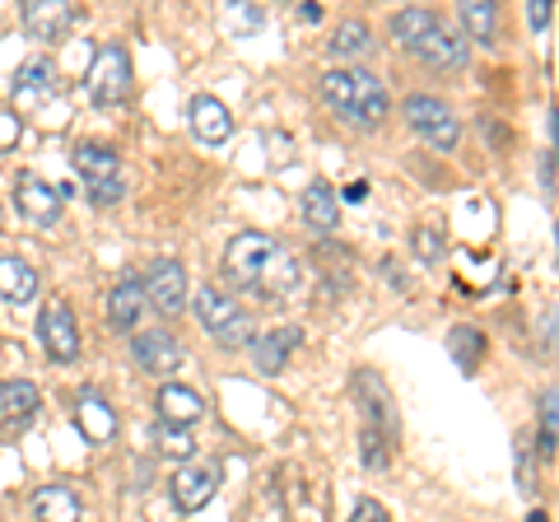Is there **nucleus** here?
<instances>
[{"mask_svg":"<svg viewBox=\"0 0 559 522\" xmlns=\"http://www.w3.org/2000/svg\"><path fill=\"white\" fill-rule=\"evenodd\" d=\"M70 164L84 178V197L94 205H117L127 197V173H121V159L108 145H75Z\"/></svg>","mask_w":559,"mask_h":522,"instance_id":"nucleus-4","label":"nucleus"},{"mask_svg":"<svg viewBox=\"0 0 559 522\" xmlns=\"http://www.w3.org/2000/svg\"><path fill=\"white\" fill-rule=\"evenodd\" d=\"M135 364L145 373H173L182 364V345L173 332H140L135 336Z\"/></svg>","mask_w":559,"mask_h":522,"instance_id":"nucleus-16","label":"nucleus"},{"mask_svg":"<svg viewBox=\"0 0 559 522\" xmlns=\"http://www.w3.org/2000/svg\"><path fill=\"white\" fill-rule=\"evenodd\" d=\"M448 355L457 359L462 373H476L480 355H485V332H480V327H452V332H448Z\"/></svg>","mask_w":559,"mask_h":522,"instance_id":"nucleus-27","label":"nucleus"},{"mask_svg":"<svg viewBox=\"0 0 559 522\" xmlns=\"http://www.w3.org/2000/svg\"><path fill=\"white\" fill-rule=\"evenodd\" d=\"M355 406H359V415H364V425L369 429H382L388 439H396V402H392L388 382H382L373 369L355 373Z\"/></svg>","mask_w":559,"mask_h":522,"instance_id":"nucleus-9","label":"nucleus"},{"mask_svg":"<svg viewBox=\"0 0 559 522\" xmlns=\"http://www.w3.org/2000/svg\"><path fill=\"white\" fill-rule=\"evenodd\" d=\"M345 201H355V205H359V201H369V182H364V178H359V182H349V187H345Z\"/></svg>","mask_w":559,"mask_h":522,"instance_id":"nucleus-35","label":"nucleus"},{"mask_svg":"<svg viewBox=\"0 0 559 522\" xmlns=\"http://www.w3.org/2000/svg\"><path fill=\"white\" fill-rule=\"evenodd\" d=\"M322 98L349 121V127H364V131H373L378 121L388 117V90H382V80L373 71H359V66H349V71H326Z\"/></svg>","mask_w":559,"mask_h":522,"instance_id":"nucleus-2","label":"nucleus"},{"mask_svg":"<svg viewBox=\"0 0 559 522\" xmlns=\"http://www.w3.org/2000/svg\"><path fill=\"white\" fill-rule=\"evenodd\" d=\"M439 24H443V20H439V14H433L429 5H406V10L392 14V38H396L401 47H415L429 28H439Z\"/></svg>","mask_w":559,"mask_h":522,"instance_id":"nucleus-26","label":"nucleus"},{"mask_svg":"<svg viewBox=\"0 0 559 522\" xmlns=\"http://www.w3.org/2000/svg\"><path fill=\"white\" fill-rule=\"evenodd\" d=\"M299 14H304V20H308V24H318V20H322V5H304Z\"/></svg>","mask_w":559,"mask_h":522,"instance_id":"nucleus-36","label":"nucleus"},{"mask_svg":"<svg viewBox=\"0 0 559 522\" xmlns=\"http://www.w3.org/2000/svg\"><path fill=\"white\" fill-rule=\"evenodd\" d=\"M411 248H415V257L425 261V266L443 261V229H433V224H419V229L411 234Z\"/></svg>","mask_w":559,"mask_h":522,"instance_id":"nucleus-30","label":"nucleus"},{"mask_svg":"<svg viewBox=\"0 0 559 522\" xmlns=\"http://www.w3.org/2000/svg\"><path fill=\"white\" fill-rule=\"evenodd\" d=\"M84 90L98 108H117L121 98L131 94V57L121 43H103L90 61V75H84Z\"/></svg>","mask_w":559,"mask_h":522,"instance_id":"nucleus-5","label":"nucleus"},{"mask_svg":"<svg viewBox=\"0 0 559 522\" xmlns=\"http://www.w3.org/2000/svg\"><path fill=\"white\" fill-rule=\"evenodd\" d=\"M555 234H559V229H555Z\"/></svg>","mask_w":559,"mask_h":522,"instance_id":"nucleus-39","label":"nucleus"},{"mask_svg":"<svg viewBox=\"0 0 559 522\" xmlns=\"http://www.w3.org/2000/svg\"><path fill=\"white\" fill-rule=\"evenodd\" d=\"M154 443H159L173 462H187L191 452H197V443H191V434H187V429H178V425H159V429H154Z\"/></svg>","mask_w":559,"mask_h":522,"instance_id":"nucleus-29","label":"nucleus"},{"mask_svg":"<svg viewBox=\"0 0 559 522\" xmlns=\"http://www.w3.org/2000/svg\"><path fill=\"white\" fill-rule=\"evenodd\" d=\"M550 131H555V145H559V112H550Z\"/></svg>","mask_w":559,"mask_h":522,"instance_id":"nucleus-37","label":"nucleus"},{"mask_svg":"<svg viewBox=\"0 0 559 522\" xmlns=\"http://www.w3.org/2000/svg\"><path fill=\"white\" fill-rule=\"evenodd\" d=\"M20 20L38 43H61L70 24H75V5H66V0H28Z\"/></svg>","mask_w":559,"mask_h":522,"instance_id":"nucleus-12","label":"nucleus"},{"mask_svg":"<svg viewBox=\"0 0 559 522\" xmlns=\"http://www.w3.org/2000/svg\"><path fill=\"white\" fill-rule=\"evenodd\" d=\"M140 289H145V304H154L164 318L187 308V271L178 266V261H150L145 285Z\"/></svg>","mask_w":559,"mask_h":522,"instance_id":"nucleus-10","label":"nucleus"},{"mask_svg":"<svg viewBox=\"0 0 559 522\" xmlns=\"http://www.w3.org/2000/svg\"><path fill=\"white\" fill-rule=\"evenodd\" d=\"M349 522H392V513L382 509L378 499H359V503H355V513H349Z\"/></svg>","mask_w":559,"mask_h":522,"instance_id":"nucleus-33","label":"nucleus"},{"mask_svg":"<svg viewBox=\"0 0 559 522\" xmlns=\"http://www.w3.org/2000/svg\"><path fill=\"white\" fill-rule=\"evenodd\" d=\"M191 308H197V322L219 345H252V318H248V308H242L234 294H224L219 285H201L197 289V304H191Z\"/></svg>","mask_w":559,"mask_h":522,"instance_id":"nucleus-3","label":"nucleus"},{"mask_svg":"<svg viewBox=\"0 0 559 522\" xmlns=\"http://www.w3.org/2000/svg\"><path fill=\"white\" fill-rule=\"evenodd\" d=\"M57 66H51L47 57H28L24 66H20V75H14V103L20 108H38V103H47V98H57Z\"/></svg>","mask_w":559,"mask_h":522,"instance_id":"nucleus-15","label":"nucleus"},{"mask_svg":"<svg viewBox=\"0 0 559 522\" xmlns=\"http://www.w3.org/2000/svg\"><path fill=\"white\" fill-rule=\"evenodd\" d=\"M187 117H191V135H197L201 145H224L234 135V117H229V108H224L215 94H197V98H191Z\"/></svg>","mask_w":559,"mask_h":522,"instance_id":"nucleus-14","label":"nucleus"},{"mask_svg":"<svg viewBox=\"0 0 559 522\" xmlns=\"http://www.w3.org/2000/svg\"><path fill=\"white\" fill-rule=\"evenodd\" d=\"M294 341H299V332H294V327H285V332H271V336L252 341L257 369H261V373H280V369H285V359H289V351H294Z\"/></svg>","mask_w":559,"mask_h":522,"instance_id":"nucleus-28","label":"nucleus"},{"mask_svg":"<svg viewBox=\"0 0 559 522\" xmlns=\"http://www.w3.org/2000/svg\"><path fill=\"white\" fill-rule=\"evenodd\" d=\"M159 411H164V425H197L201 415H205V402H201V392H191L182 388V382H164L159 388Z\"/></svg>","mask_w":559,"mask_h":522,"instance_id":"nucleus-17","label":"nucleus"},{"mask_svg":"<svg viewBox=\"0 0 559 522\" xmlns=\"http://www.w3.org/2000/svg\"><path fill=\"white\" fill-rule=\"evenodd\" d=\"M540 439H550V443H559V388H546L540 392Z\"/></svg>","mask_w":559,"mask_h":522,"instance_id":"nucleus-31","label":"nucleus"},{"mask_svg":"<svg viewBox=\"0 0 559 522\" xmlns=\"http://www.w3.org/2000/svg\"><path fill=\"white\" fill-rule=\"evenodd\" d=\"M20 135H24V117L10 112V108H0V154L20 145Z\"/></svg>","mask_w":559,"mask_h":522,"instance_id":"nucleus-32","label":"nucleus"},{"mask_svg":"<svg viewBox=\"0 0 559 522\" xmlns=\"http://www.w3.org/2000/svg\"><path fill=\"white\" fill-rule=\"evenodd\" d=\"M299 211H304V220H308V229H318V234H331V229H336V220H341V205H336V197H331L326 182H312V187L304 191Z\"/></svg>","mask_w":559,"mask_h":522,"instance_id":"nucleus-22","label":"nucleus"},{"mask_svg":"<svg viewBox=\"0 0 559 522\" xmlns=\"http://www.w3.org/2000/svg\"><path fill=\"white\" fill-rule=\"evenodd\" d=\"M140 308H145V289H140L135 281H121L108 294V322L117 327V332H131V327L140 322Z\"/></svg>","mask_w":559,"mask_h":522,"instance_id":"nucleus-24","label":"nucleus"},{"mask_svg":"<svg viewBox=\"0 0 559 522\" xmlns=\"http://www.w3.org/2000/svg\"><path fill=\"white\" fill-rule=\"evenodd\" d=\"M38 294V271L24 257H0V299L5 304H28Z\"/></svg>","mask_w":559,"mask_h":522,"instance_id":"nucleus-18","label":"nucleus"},{"mask_svg":"<svg viewBox=\"0 0 559 522\" xmlns=\"http://www.w3.org/2000/svg\"><path fill=\"white\" fill-rule=\"evenodd\" d=\"M224 271L229 281L248 294H261V299H280L299 285V261H294L289 248H280L271 234H238L224 248Z\"/></svg>","mask_w":559,"mask_h":522,"instance_id":"nucleus-1","label":"nucleus"},{"mask_svg":"<svg viewBox=\"0 0 559 522\" xmlns=\"http://www.w3.org/2000/svg\"><path fill=\"white\" fill-rule=\"evenodd\" d=\"M38 411V388L28 378H5L0 382V420L5 425H24Z\"/></svg>","mask_w":559,"mask_h":522,"instance_id":"nucleus-20","label":"nucleus"},{"mask_svg":"<svg viewBox=\"0 0 559 522\" xmlns=\"http://www.w3.org/2000/svg\"><path fill=\"white\" fill-rule=\"evenodd\" d=\"M411 51H415V57L425 61V66H433V71H462V66H466V57H471V47H466V33L448 28V24L429 28L425 38H419Z\"/></svg>","mask_w":559,"mask_h":522,"instance_id":"nucleus-11","label":"nucleus"},{"mask_svg":"<svg viewBox=\"0 0 559 522\" xmlns=\"http://www.w3.org/2000/svg\"><path fill=\"white\" fill-rule=\"evenodd\" d=\"M173 503H178L182 513H197V509H205L210 499H215V490H219V472L215 466H201V462H187L178 476H173Z\"/></svg>","mask_w":559,"mask_h":522,"instance_id":"nucleus-13","label":"nucleus"},{"mask_svg":"<svg viewBox=\"0 0 559 522\" xmlns=\"http://www.w3.org/2000/svg\"><path fill=\"white\" fill-rule=\"evenodd\" d=\"M527 522H546V513H532V518H527Z\"/></svg>","mask_w":559,"mask_h":522,"instance_id":"nucleus-38","label":"nucleus"},{"mask_svg":"<svg viewBox=\"0 0 559 522\" xmlns=\"http://www.w3.org/2000/svg\"><path fill=\"white\" fill-rule=\"evenodd\" d=\"M33 518L38 522H80V499L66 485H43L33 495Z\"/></svg>","mask_w":559,"mask_h":522,"instance_id":"nucleus-23","label":"nucleus"},{"mask_svg":"<svg viewBox=\"0 0 559 522\" xmlns=\"http://www.w3.org/2000/svg\"><path fill=\"white\" fill-rule=\"evenodd\" d=\"M75 420H80V429L90 434L94 443H108L112 434H117V415H112V406L103 402L98 392H84V396H80V406H75Z\"/></svg>","mask_w":559,"mask_h":522,"instance_id":"nucleus-21","label":"nucleus"},{"mask_svg":"<svg viewBox=\"0 0 559 522\" xmlns=\"http://www.w3.org/2000/svg\"><path fill=\"white\" fill-rule=\"evenodd\" d=\"M38 336H43L47 359L70 364V359L80 355V327H75V312H70V304L51 299V304L43 308V318H38Z\"/></svg>","mask_w":559,"mask_h":522,"instance_id":"nucleus-8","label":"nucleus"},{"mask_svg":"<svg viewBox=\"0 0 559 522\" xmlns=\"http://www.w3.org/2000/svg\"><path fill=\"white\" fill-rule=\"evenodd\" d=\"M401 112H406V121L415 127L419 141H429L433 150H452V145L462 141V121H457V112H452L443 98H433V94H411Z\"/></svg>","mask_w":559,"mask_h":522,"instance_id":"nucleus-6","label":"nucleus"},{"mask_svg":"<svg viewBox=\"0 0 559 522\" xmlns=\"http://www.w3.org/2000/svg\"><path fill=\"white\" fill-rule=\"evenodd\" d=\"M14 211L28 224H38V229H51L66 211V197H61V187L43 182L38 173H20V178H14Z\"/></svg>","mask_w":559,"mask_h":522,"instance_id":"nucleus-7","label":"nucleus"},{"mask_svg":"<svg viewBox=\"0 0 559 522\" xmlns=\"http://www.w3.org/2000/svg\"><path fill=\"white\" fill-rule=\"evenodd\" d=\"M331 57H341V61H364V57H373V28L364 24V20H345L336 24V33H331Z\"/></svg>","mask_w":559,"mask_h":522,"instance_id":"nucleus-19","label":"nucleus"},{"mask_svg":"<svg viewBox=\"0 0 559 522\" xmlns=\"http://www.w3.org/2000/svg\"><path fill=\"white\" fill-rule=\"evenodd\" d=\"M457 20H462V28H466V38H476V43H495L499 5H495V0H462V5H457Z\"/></svg>","mask_w":559,"mask_h":522,"instance_id":"nucleus-25","label":"nucleus"},{"mask_svg":"<svg viewBox=\"0 0 559 522\" xmlns=\"http://www.w3.org/2000/svg\"><path fill=\"white\" fill-rule=\"evenodd\" d=\"M527 24L532 28H546L550 24V5H546V0H532V5H527Z\"/></svg>","mask_w":559,"mask_h":522,"instance_id":"nucleus-34","label":"nucleus"}]
</instances>
